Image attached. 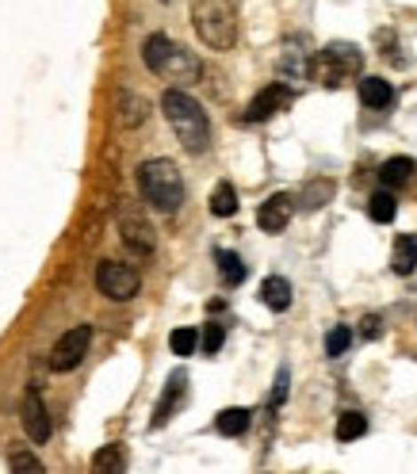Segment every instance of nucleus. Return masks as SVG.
<instances>
[{"label": "nucleus", "instance_id": "obj_1", "mask_svg": "<svg viewBox=\"0 0 417 474\" xmlns=\"http://www.w3.org/2000/svg\"><path fill=\"white\" fill-rule=\"evenodd\" d=\"M161 111L172 126L176 142H180L188 153H207L211 149V123H207V111L196 104L184 88H169L161 96Z\"/></svg>", "mask_w": 417, "mask_h": 474}, {"label": "nucleus", "instance_id": "obj_2", "mask_svg": "<svg viewBox=\"0 0 417 474\" xmlns=\"http://www.w3.org/2000/svg\"><path fill=\"white\" fill-rule=\"evenodd\" d=\"M142 61L149 73L165 76L172 84H196L204 66H199V58L192 50H184L180 43H172L169 35H149L146 46H142Z\"/></svg>", "mask_w": 417, "mask_h": 474}, {"label": "nucleus", "instance_id": "obj_3", "mask_svg": "<svg viewBox=\"0 0 417 474\" xmlns=\"http://www.w3.org/2000/svg\"><path fill=\"white\" fill-rule=\"evenodd\" d=\"M138 188H142L146 203L161 214H176L184 203V176L169 157H154L138 169Z\"/></svg>", "mask_w": 417, "mask_h": 474}, {"label": "nucleus", "instance_id": "obj_4", "mask_svg": "<svg viewBox=\"0 0 417 474\" xmlns=\"http://www.w3.org/2000/svg\"><path fill=\"white\" fill-rule=\"evenodd\" d=\"M192 23L211 50H230L237 43V12L230 0H192Z\"/></svg>", "mask_w": 417, "mask_h": 474}, {"label": "nucleus", "instance_id": "obj_5", "mask_svg": "<svg viewBox=\"0 0 417 474\" xmlns=\"http://www.w3.org/2000/svg\"><path fill=\"white\" fill-rule=\"evenodd\" d=\"M360 69H364V54L352 43H330L318 58H314V76H318L325 88L345 84L349 76L360 73Z\"/></svg>", "mask_w": 417, "mask_h": 474}, {"label": "nucleus", "instance_id": "obj_6", "mask_svg": "<svg viewBox=\"0 0 417 474\" xmlns=\"http://www.w3.org/2000/svg\"><path fill=\"white\" fill-rule=\"evenodd\" d=\"M116 222H119V237H123V245L138 253V256H149L157 249V234H154V226H149V219L142 211H138V203H119V211H116Z\"/></svg>", "mask_w": 417, "mask_h": 474}, {"label": "nucleus", "instance_id": "obj_7", "mask_svg": "<svg viewBox=\"0 0 417 474\" xmlns=\"http://www.w3.org/2000/svg\"><path fill=\"white\" fill-rule=\"evenodd\" d=\"M88 344H92V329H88V325L66 329V333H61V337L54 341V349H50V371H58V375L73 371V367H77L84 356H88Z\"/></svg>", "mask_w": 417, "mask_h": 474}, {"label": "nucleus", "instance_id": "obj_8", "mask_svg": "<svg viewBox=\"0 0 417 474\" xmlns=\"http://www.w3.org/2000/svg\"><path fill=\"white\" fill-rule=\"evenodd\" d=\"M96 287H100V294H108L111 302H126V299H134V294H138L142 279H138V272L131 264L104 261L96 268Z\"/></svg>", "mask_w": 417, "mask_h": 474}, {"label": "nucleus", "instance_id": "obj_9", "mask_svg": "<svg viewBox=\"0 0 417 474\" xmlns=\"http://www.w3.org/2000/svg\"><path fill=\"white\" fill-rule=\"evenodd\" d=\"M287 108H292V88H287V84H269V88H261V92L249 100L245 123H264V119H272V115H280Z\"/></svg>", "mask_w": 417, "mask_h": 474}, {"label": "nucleus", "instance_id": "obj_10", "mask_svg": "<svg viewBox=\"0 0 417 474\" xmlns=\"http://www.w3.org/2000/svg\"><path fill=\"white\" fill-rule=\"evenodd\" d=\"M292 207H295V199L287 196V191H276L272 199H264L261 203V211H257V226L264 229V234H280V229L292 222Z\"/></svg>", "mask_w": 417, "mask_h": 474}, {"label": "nucleus", "instance_id": "obj_11", "mask_svg": "<svg viewBox=\"0 0 417 474\" xmlns=\"http://www.w3.org/2000/svg\"><path fill=\"white\" fill-rule=\"evenodd\" d=\"M23 432L35 440V444H46L50 440V417H46V406H43V398H39V390H28V398H23Z\"/></svg>", "mask_w": 417, "mask_h": 474}, {"label": "nucleus", "instance_id": "obj_12", "mask_svg": "<svg viewBox=\"0 0 417 474\" xmlns=\"http://www.w3.org/2000/svg\"><path fill=\"white\" fill-rule=\"evenodd\" d=\"M184 382H188L184 371H172V375H169V387H165V394H161V402H157V409H154V429L165 425V421L176 414V406L184 402V390H188Z\"/></svg>", "mask_w": 417, "mask_h": 474}, {"label": "nucleus", "instance_id": "obj_13", "mask_svg": "<svg viewBox=\"0 0 417 474\" xmlns=\"http://www.w3.org/2000/svg\"><path fill=\"white\" fill-rule=\"evenodd\" d=\"M292 299H295L292 279H284V276H269V279L261 284V302L269 306V310H276V314H284L287 306H292Z\"/></svg>", "mask_w": 417, "mask_h": 474}, {"label": "nucleus", "instance_id": "obj_14", "mask_svg": "<svg viewBox=\"0 0 417 474\" xmlns=\"http://www.w3.org/2000/svg\"><path fill=\"white\" fill-rule=\"evenodd\" d=\"M390 100H395V88L383 76H364L360 81V104L364 108H387Z\"/></svg>", "mask_w": 417, "mask_h": 474}, {"label": "nucleus", "instance_id": "obj_15", "mask_svg": "<svg viewBox=\"0 0 417 474\" xmlns=\"http://www.w3.org/2000/svg\"><path fill=\"white\" fill-rule=\"evenodd\" d=\"M413 173H417V165L410 157H390V161H383V169H379V184L387 191H395V188L406 184Z\"/></svg>", "mask_w": 417, "mask_h": 474}, {"label": "nucleus", "instance_id": "obj_16", "mask_svg": "<svg viewBox=\"0 0 417 474\" xmlns=\"http://www.w3.org/2000/svg\"><path fill=\"white\" fill-rule=\"evenodd\" d=\"M390 268H395L398 276H410L417 268V237L413 234H398L395 253H390Z\"/></svg>", "mask_w": 417, "mask_h": 474}, {"label": "nucleus", "instance_id": "obj_17", "mask_svg": "<svg viewBox=\"0 0 417 474\" xmlns=\"http://www.w3.org/2000/svg\"><path fill=\"white\" fill-rule=\"evenodd\" d=\"M214 429H219L222 437H242V432L249 429V409H242V406L222 409V414L214 417Z\"/></svg>", "mask_w": 417, "mask_h": 474}, {"label": "nucleus", "instance_id": "obj_18", "mask_svg": "<svg viewBox=\"0 0 417 474\" xmlns=\"http://www.w3.org/2000/svg\"><path fill=\"white\" fill-rule=\"evenodd\" d=\"M333 432H337V440H341V444L360 440L364 432H368V417L357 414V409H345V414L337 417V429H333Z\"/></svg>", "mask_w": 417, "mask_h": 474}, {"label": "nucleus", "instance_id": "obj_19", "mask_svg": "<svg viewBox=\"0 0 417 474\" xmlns=\"http://www.w3.org/2000/svg\"><path fill=\"white\" fill-rule=\"evenodd\" d=\"M214 264H219V276H222L230 287H237V284L245 279V264H242V256L230 253V249H219V253H214Z\"/></svg>", "mask_w": 417, "mask_h": 474}, {"label": "nucleus", "instance_id": "obj_20", "mask_svg": "<svg viewBox=\"0 0 417 474\" xmlns=\"http://www.w3.org/2000/svg\"><path fill=\"white\" fill-rule=\"evenodd\" d=\"M211 214L214 219H230V214H237V191L230 184H214L211 191Z\"/></svg>", "mask_w": 417, "mask_h": 474}, {"label": "nucleus", "instance_id": "obj_21", "mask_svg": "<svg viewBox=\"0 0 417 474\" xmlns=\"http://www.w3.org/2000/svg\"><path fill=\"white\" fill-rule=\"evenodd\" d=\"M368 214L375 222H395V214H398V203H395V196H390L387 188H379L375 196L368 199Z\"/></svg>", "mask_w": 417, "mask_h": 474}, {"label": "nucleus", "instance_id": "obj_22", "mask_svg": "<svg viewBox=\"0 0 417 474\" xmlns=\"http://www.w3.org/2000/svg\"><path fill=\"white\" fill-rule=\"evenodd\" d=\"M333 199V181H314V184H307V191H302V207L307 211H318V207H325V203Z\"/></svg>", "mask_w": 417, "mask_h": 474}, {"label": "nucleus", "instance_id": "obj_23", "mask_svg": "<svg viewBox=\"0 0 417 474\" xmlns=\"http://www.w3.org/2000/svg\"><path fill=\"white\" fill-rule=\"evenodd\" d=\"M126 467V459H123V447L119 444H108V447H100V452L92 455V470H123Z\"/></svg>", "mask_w": 417, "mask_h": 474}, {"label": "nucleus", "instance_id": "obj_24", "mask_svg": "<svg viewBox=\"0 0 417 474\" xmlns=\"http://www.w3.org/2000/svg\"><path fill=\"white\" fill-rule=\"evenodd\" d=\"M119 104H123V123H126V126H138V123L146 119V100H142V96L123 92V96H119Z\"/></svg>", "mask_w": 417, "mask_h": 474}, {"label": "nucleus", "instance_id": "obj_25", "mask_svg": "<svg viewBox=\"0 0 417 474\" xmlns=\"http://www.w3.org/2000/svg\"><path fill=\"white\" fill-rule=\"evenodd\" d=\"M352 344V325H333L330 337H325V356H345V349Z\"/></svg>", "mask_w": 417, "mask_h": 474}, {"label": "nucleus", "instance_id": "obj_26", "mask_svg": "<svg viewBox=\"0 0 417 474\" xmlns=\"http://www.w3.org/2000/svg\"><path fill=\"white\" fill-rule=\"evenodd\" d=\"M169 344H172L176 356H192L199 349V333L196 329H176L172 337H169Z\"/></svg>", "mask_w": 417, "mask_h": 474}, {"label": "nucleus", "instance_id": "obj_27", "mask_svg": "<svg viewBox=\"0 0 417 474\" xmlns=\"http://www.w3.org/2000/svg\"><path fill=\"white\" fill-rule=\"evenodd\" d=\"M222 341H226V329L219 325V322H211V325H204V352L207 356H214L222 349Z\"/></svg>", "mask_w": 417, "mask_h": 474}, {"label": "nucleus", "instance_id": "obj_28", "mask_svg": "<svg viewBox=\"0 0 417 474\" xmlns=\"http://www.w3.org/2000/svg\"><path fill=\"white\" fill-rule=\"evenodd\" d=\"M12 470H31V474H43V463L35 459L31 452H12Z\"/></svg>", "mask_w": 417, "mask_h": 474}, {"label": "nucleus", "instance_id": "obj_29", "mask_svg": "<svg viewBox=\"0 0 417 474\" xmlns=\"http://www.w3.org/2000/svg\"><path fill=\"white\" fill-rule=\"evenodd\" d=\"M379 333H383V317H379V314H368V317H364V322H360V337L375 341Z\"/></svg>", "mask_w": 417, "mask_h": 474}, {"label": "nucleus", "instance_id": "obj_30", "mask_svg": "<svg viewBox=\"0 0 417 474\" xmlns=\"http://www.w3.org/2000/svg\"><path fill=\"white\" fill-rule=\"evenodd\" d=\"M287 398V367H280V375H276V390H272V406H284Z\"/></svg>", "mask_w": 417, "mask_h": 474}]
</instances>
